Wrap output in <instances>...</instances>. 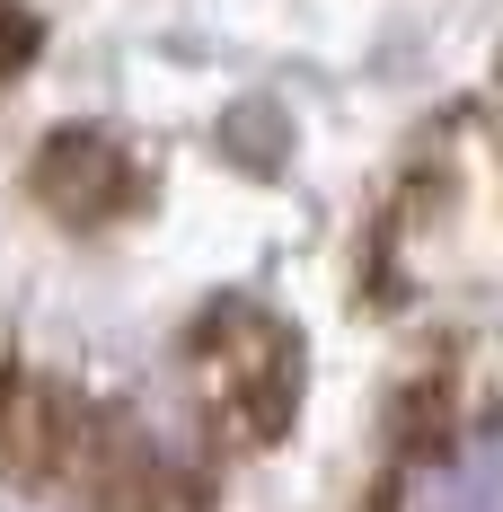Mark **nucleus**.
I'll use <instances>...</instances> for the list:
<instances>
[{
  "label": "nucleus",
  "instance_id": "obj_1",
  "mask_svg": "<svg viewBox=\"0 0 503 512\" xmlns=\"http://www.w3.org/2000/svg\"><path fill=\"white\" fill-rule=\"evenodd\" d=\"M389 512H503V424H459L415 451L389 486Z\"/></svg>",
  "mask_w": 503,
  "mask_h": 512
},
{
  "label": "nucleus",
  "instance_id": "obj_2",
  "mask_svg": "<svg viewBox=\"0 0 503 512\" xmlns=\"http://www.w3.org/2000/svg\"><path fill=\"white\" fill-rule=\"evenodd\" d=\"M36 195H45L62 221H98L115 212L133 186H124V151L98 142V133H53L45 151H36Z\"/></svg>",
  "mask_w": 503,
  "mask_h": 512
}]
</instances>
